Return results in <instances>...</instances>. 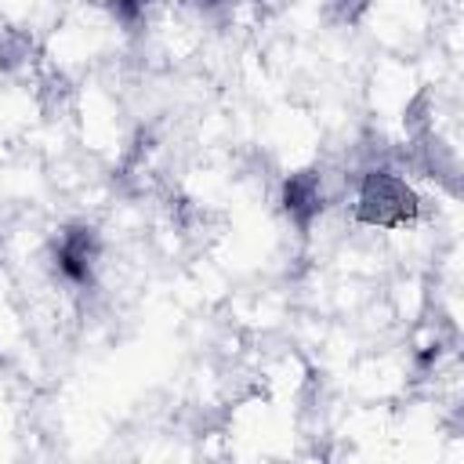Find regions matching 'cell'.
I'll return each mask as SVG.
<instances>
[{"label": "cell", "instance_id": "cell-4", "mask_svg": "<svg viewBox=\"0 0 464 464\" xmlns=\"http://www.w3.org/2000/svg\"><path fill=\"white\" fill-rule=\"evenodd\" d=\"M33 54H36V44L25 29H4L0 33V69L4 72L25 69L33 62Z\"/></svg>", "mask_w": 464, "mask_h": 464}, {"label": "cell", "instance_id": "cell-5", "mask_svg": "<svg viewBox=\"0 0 464 464\" xmlns=\"http://www.w3.org/2000/svg\"><path fill=\"white\" fill-rule=\"evenodd\" d=\"M326 4H330V14H334L341 25H355V22L370 11L373 0H326Z\"/></svg>", "mask_w": 464, "mask_h": 464}, {"label": "cell", "instance_id": "cell-2", "mask_svg": "<svg viewBox=\"0 0 464 464\" xmlns=\"http://www.w3.org/2000/svg\"><path fill=\"white\" fill-rule=\"evenodd\" d=\"M98 257H102V239H98V228L94 225H65L51 246V261H54V272L69 283V286H91L94 279V268H98Z\"/></svg>", "mask_w": 464, "mask_h": 464}, {"label": "cell", "instance_id": "cell-6", "mask_svg": "<svg viewBox=\"0 0 464 464\" xmlns=\"http://www.w3.org/2000/svg\"><path fill=\"white\" fill-rule=\"evenodd\" d=\"M149 4H152V0H109V11H112L123 25H138V22L145 18Z\"/></svg>", "mask_w": 464, "mask_h": 464}, {"label": "cell", "instance_id": "cell-1", "mask_svg": "<svg viewBox=\"0 0 464 464\" xmlns=\"http://www.w3.org/2000/svg\"><path fill=\"white\" fill-rule=\"evenodd\" d=\"M420 214V199L413 192V185L388 170V167H373L362 174L359 192H355V218L370 228H402L410 221H417Z\"/></svg>", "mask_w": 464, "mask_h": 464}, {"label": "cell", "instance_id": "cell-7", "mask_svg": "<svg viewBox=\"0 0 464 464\" xmlns=\"http://www.w3.org/2000/svg\"><path fill=\"white\" fill-rule=\"evenodd\" d=\"M196 11H203V14H214V11H225V7H232V0H188Z\"/></svg>", "mask_w": 464, "mask_h": 464}, {"label": "cell", "instance_id": "cell-3", "mask_svg": "<svg viewBox=\"0 0 464 464\" xmlns=\"http://www.w3.org/2000/svg\"><path fill=\"white\" fill-rule=\"evenodd\" d=\"M279 203H283V214L286 221H294L297 232H308L315 225V218L323 214L326 207V185H323V174L315 167L308 170H294L283 188H279Z\"/></svg>", "mask_w": 464, "mask_h": 464}]
</instances>
